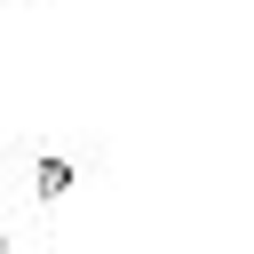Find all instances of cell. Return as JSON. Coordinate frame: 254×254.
I'll list each match as a JSON object with an SVG mask.
<instances>
[]
</instances>
